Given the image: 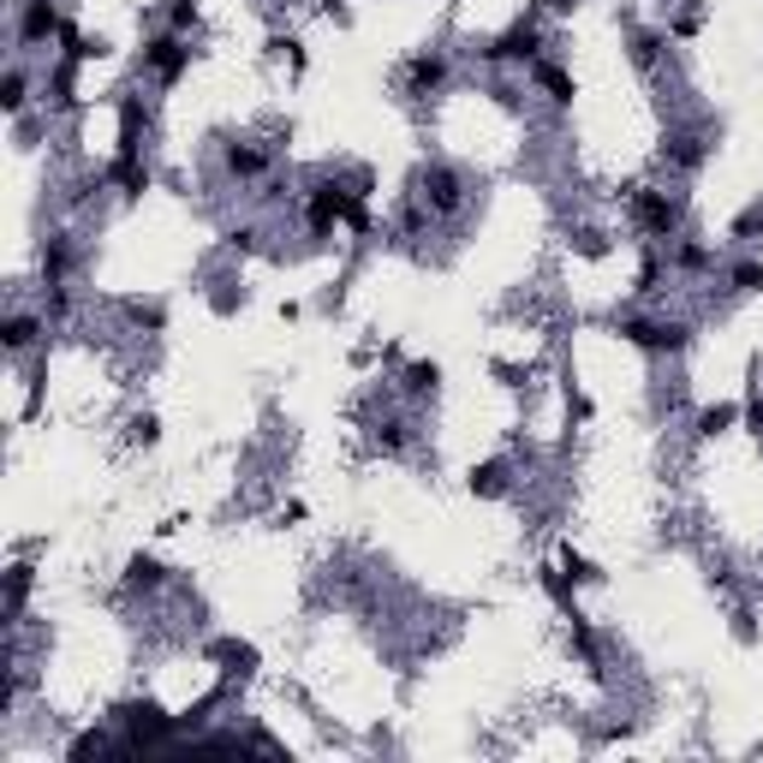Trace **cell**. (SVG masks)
I'll list each match as a JSON object with an SVG mask.
<instances>
[{
    "label": "cell",
    "instance_id": "obj_10",
    "mask_svg": "<svg viewBox=\"0 0 763 763\" xmlns=\"http://www.w3.org/2000/svg\"><path fill=\"white\" fill-rule=\"evenodd\" d=\"M448 55L441 48H424V55H412L405 60V96H436L441 84H448Z\"/></svg>",
    "mask_w": 763,
    "mask_h": 763
},
{
    "label": "cell",
    "instance_id": "obj_9",
    "mask_svg": "<svg viewBox=\"0 0 763 763\" xmlns=\"http://www.w3.org/2000/svg\"><path fill=\"white\" fill-rule=\"evenodd\" d=\"M101 185H113L125 203H137L149 185H156V173H149L144 156H125V149H113V161H108V173H101Z\"/></svg>",
    "mask_w": 763,
    "mask_h": 763
},
{
    "label": "cell",
    "instance_id": "obj_2",
    "mask_svg": "<svg viewBox=\"0 0 763 763\" xmlns=\"http://www.w3.org/2000/svg\"><path fill=\"white\" fill-rule=\"evenodd\" d=\"M632 227H639L651 245H674L680 239V203L668 197V191H656V185H632Z\"/></svg>",
    "mask_w": 763,
    "mask_h": 763
},
{
    "label": "cell",
    "instance_id": "obj_30",
    "mask_svg": "<svg viewBox=\"0 0 763 763\" xmlns=\"http://www.w3.org/2000/svg\"><path fill=\"white\" fill-rule=\"evenodd\" d=\"M728 287H734V292H763V263H758V257H740V263L728 269Z\"/></svg>",
    "mask_w": 763,
    "mask_h": 763
},
{
    "label": "cell",
    "instance_id": "obj_12",
    "mask_svg": "<svg viewBox=\"0 0 763 763\" xmlns=\"http://www.w3.org/2000/svg\"><path fill=\"white\" fill-rule=\"evenodd\" d=\"M144 132H149L144 96H120V137H113V144H120L125 156H144Z\"/></svg>",
    "mask_w": 763,
    "mask_h": 763
},
{
    "label": "cell",
    "instance_id": "obj_24",
    "mask_svg": "<svg viewBox=\"0 0 763 763\" xmlns=\"http://www.w3.org/2000/svg\"><path fill=\"white\" fill-rule=\"evenodd\" d=\"M668 269L704 275V269H710V245H698V239H674V245H668Z\"/></svg>",
    "mask_w": 763,
    "mask_h": 763
},
{
    "label": "cell",
    "instance_id": "obj_26",
    "mask_svg": "<svg viewBox=\"0 0 763 763\" xmlns=\"http://www.w3.org/2000/svg\"><path fill=\"white\" fill-rule=\"evenodd\" d=\"M125 441H132V448H156V441H161V417L156 412H132V417H125Z\"/></svg>",
    "mask_w": 763,
    "mask_h": 763
},
{
    "label": "cell",
    "instance_id": "obj_33",
    "mask_svg": "<svg viewBox=\"0 0 763 763\" xmlns=\"http://www.w3.org/2000/svg\"><path fill=\"white\" fill-rule=\"evenodd\" d=\"M66 311H72V292L66 287H48V299H43V316H48V323H66Z\"/></svg>",
    "mask_w": 763,
    "mask_h": 763
},
{
    "label": "cell",
    "instance_id": "obj_15",
    "mask_svg": "<svg viewBox=\"0 0 763 763\" xmlns=\"http://www.w3.org/2000/svg\"><path fill=\"white\" fill-rule=\"evenodd\" d=\"M221 168L233 173V180H257V173H269V149H257V144H227L221 149Z\"/></svg>",
    "mask_w": 763,
    "mask_h": 763
},
{
    "label": "cell",
    "instance_id": "obj_21",
    "mask_svg": "<svg viewBox=\"0 0 763 763\" xmlns=\"http://www.w3.org/2000/svg\"><path fill=\"white\" fill-rule=\"evenodd\" d=\"M66 269H72V239L66 233H48L43 239V275H48V287L66 281Z\"/></svg>",
    "mask_w": 763,
    "mask_h": 763
},
{
    "label": "cell",
    "instance_id": "obj_40",
    "mask_svg": "<svg viewBox=\"0 0 763 763\" xmlns=\"http://www.w3.org/2000/svg\"><path fill=\"white\" fill-rule=\"evenodd\" d=\"M579 251L584 257H608V239L603 233H579Z\"/></svg>",
    "mask_w": 763,
    "mask_h": 763
},
{
    "label": "cell",
    "instance_id": "obj_37",
    "mask_svg": "<svg viewBox=\"0 0 763 763\" xmlns=\"http://www.w3.org/2000/svg\"><path fill=\"white\" fill-rule=\"evenodd\" d=\"M561 567H567V572H572V579H579V584H591V579H596V567L584 561V555L572 549V543H567V549H561Z\"/></svg>",
    "mask_w": 763,
    "mask_h": 763
},
{
    "label": "cell",
    "instance_id": "obj_25",
    "mask_svg": "<svg viewBox=\"0 0 763 763\" xmlns=\"http://www.w3.org/2000/svg\"><path fill=\"white\" fill-rule=\"evenodd\" d=\"M734 424H740V405H734V400H716V405L698 412V436H728Z\"/></svg>",
    "mask_w": 763,
    "mask_h": 763
},
{
    "label": "cell",
    "instance_id": "obj_28",
    "mask_svg": "<svg viewBox=\"0 0 763 763\" xmlns=\"http://www.w3.org/2000/svg\"><path fill=\"white\" fill-rule=\"evenodd\" d=\"M728 239H740V245H758V239H763V197L752 203V209H740V215H734Z\"/></svg>",
    "mask_w": 763,
    "mask_h": 763
},
{
    "label": "cell",
    "instance_id": "obj_34",
    "mask_svg": "<svg viewBox=\"0 0 763 763\" xmlns=\"http://www.w3.org/2000/svg\"><path fill=\"white\" fill-rule=\"evenodd\" d=\"M168 31H197V0H173V7H168Z\"/></svg>",
    "mask_w": 763,
    "mask_h": 763
},
{
    "label": "cell",
    "instance_id": "obj_11",
    "mask_svg": "<svg viewBox=\"0 0 763 763\" xmlns=\"http://www.w3.org/2000/svg\"><path fill=\"white\" fill-rule=\"evenodd\" d=\"M43 335H48V316L43 311H12L7 323H0V347H7L12 359H24Z\"/></svg>",
    "mask_w": 763,
    "mask_h": 763
},
{
    "label": "cell",
    "instance_id": "obj_5",
    "mask_svg": "<svg viewBox=\"0 0 763 763\" xmlns=\"http://www.w3.org/2000/svg\"><path fill=\"white\" fill-rule=\"evenodd\" d=\"M477 55L489 60V66H507V60H543V24L537 19H513L495 43H483Z\"/></svg>",
    "mask_w": 763,
    "mask_h": 763
},
{
    "label": "cell",
    "instance_id": "obj_23",
    "mask_svg": "<svg viewBox=\"0 0 763 763\" xmlns=\"http://www.w3.org/2000/svg\"><path fill=\"white\" fill-rule=\"evenodd\" d=\"M24 101H31V72L7 66V78H0V108H7L12 120H24Z\"/></svg>",
    "mask_w": 763,
    "mask_h": 763
},
{
    "label": "cell",
    "instance_id": "obj_27",
    "mask_svg": "<svg viewBox=\"0 0 763 763\" xmlns=\"http://www.w3.org/2000/svg\"><path fill=\"white\" fill-rule=\"evenodd\" d=\"M24 603H31V567L19 561V567L7 572V620H19V615H24Z\"/></svg>",
    "mask_w": 763,
    "mask_h": 763
},
{
    "label": "cell",
    "instance_id": "obj_42",
    "mask_svg": "<svg viewBox=\"0 0 763 763\" xmlns=\"http://www.w3.org/2000/svg\"><path fill=\"white\" fill-rule=\"evenodd\" d=\"M537 7H543V12H572L579 0H537Z\"/></svg>",
    "mask_w": 763,
    "mask_h": 763
},
{
    "label": "cell",
    "instance_id": "obj_32",
    "mask_svg": "<svg viewBox=\"0 0 763 763\" xmlns=\"http://www.w3.org/2000/svg\"><path fill=\"white\" fill-rule=\"evenodd\" d=\"M108 746H113L108 734H101V728H90V734H78V740L66 746V758H96V752H108Z\"/></svg>",
    "mask_w": 763,
    "mask_h": 763
},
{
    "label": "cell",
    "instance_id": "obj_17",
    "mask_svg": "<svg viewBox=\"0 0 763 763\" xmlns=\"http://www.w3.org/2000/svg\"><path fill=\"white\" fill-rule=\"evenodd\" d=\"M120 584H125V591H161V584H168V567H161L156 555L137 549L132 561H125V579Z\"/></svg>",
    "mask_w": 763,
    "mask_h": 763
},
{
    "label": "cell",
    "instance_id": "obj_39",
    "mask_svg": "<svg viewBox=\"0 0 763 763\" xmlns=\"http://www.w3.org/2000/svg\"><path fill=\"white\" fill-rule=\"evenodd\" d=\"M591 412H596V405H591V393H579V388H572V393H567V417H572V424H584Z\"/></svg>",
    "mask_w": 763,
    "mask_h": 763
},
{
    "label": "cell",
    "instance_id": "obj_22",
    "mask_svg": "<svg viewBox=\"0 0 763 763\" xmlns=\"http://www.w3.org/2000/svg\"><path fill=\"white\" fill-rule=\"evenodd\" d=\"M55 108L78 113V60H72V55L55 60Z\"/></svg>",
    "mask_w": 763,
    "mask_h": 763
},
{
    "label": "cell",
    "instance_id": "obj_35",
    "mask_svg": "<svg viewBox=\"0 0 763 763\" xmlns=\"http://www.w3.org/2000/svg\"><path fill=\"white\" fill-rule=\"evenodd\" d=\"M125 316H132L137 328H168V311H161V304H125Z\"/></svg>",
    "mask_w": 763,
    "mask_h": 763
},
{
    "label": "cell",
    "instance_id": "obj_41",
    "mask_svg": "<svg viewBox=\"0 0 763 763\" xmlns=\"http://www.w3.org/2000/svg\"><path fill=\"white\" fill-rule=\"evenodd\" d=\"M674 36H680V43H686V36H698V12H680V19H674Z\"/></svg>",
    "mask_w": 763,
    "mask_h": 763
},
{
    "label": "cell",
    "instance_id": "obj_20",
    "mask_svg": "<svg viewBox=\"0 0 763 763\" xmlns=\"http://www.w3.org/2000/svg\"><path fill=\"white\" fill-rule=\"evenodd\" d=\"M632 66H639V72H656V66H663V48H668V36L663 31H632Z\"/></svg>",
    "mask_w": 763,
    "mask_h": 763
},
{
    "label": "cell",
    "instance_id": "obj_6",
    "mask_svg": "<svg viewBox=\"0 0 763 763\" xmlns=\"http://www.w3.org/2000/svg\"><path fill=\"white\" fill-rule=\"evenodd\" d=\"M144 72L156 84H180L185 72H191V48L180 43V31H161V36H149L144 43Z\"/></svg>",
    "mask_w": 763,
    "mask_h": 763
},
{
    "label": "cell",
    "instance_id": "obj_16",
    "mask_svg": "<svg viewBox=\"0 0 763 763\" xmlns=\"http://www.w3.org/2000/svg\"><path fill=\"white\" fill-rule=\"evenodd\" d=\"M436 388H441V364L436 359H417V364H405V371H400V393H405V400H436Z\"/></svg>",
    "mask_w": 763,
    "mask_h": 763
},
{
    "label": "cell",
    "instance_id": "obj_38",
    "mask_svg": "<svg viewBox=\"0 0 763 763\" xmlns=\"http://www.w3.org/2000/svg\"><path fill=\"white\" fill-rule=\"evenodd\" d=\"M269 48H275V55H281V60H287V66H292V72H304V48H299V43H292V36H275V43H269Z\"/></svg>",
    "mask_w": 763,
    "mask_h": 763
},
{
    "label": "cell",
    "instance_id": "obj_1",
    "mask_svg": "<svg viewBox=\"0 0 763 763\" xmlns=\"http://www.w3.org/2000/svg\"><path fill=\"white\" fill-rule=\"evenodd\" d=\"M113 722L125 728V752H144V746H161V740H173V728L180 722L173 716H161V704L156 698H125V704H113Z\"/></svg>",
    "mask_w": 763,
    "mask_h": 763
},
{
    "label": "cell",
    "instance_id": "obj_7",
    "mask_svg": "<svg viewBox=\"0 0 763 763\" xmlns=\"http://www.w3.org/2000/svg\"><path fill=\"white\" fill-rule=\"evenodd\" d=\"M60 31H66V12H60V0H24V7H19V43H24V48L60 43Z\"/></svg>",
    "mask_w": 763,
    "mask_h": 763
},
{
    "label": "cell",
    "instance_id": "obj_36",
    "mask_svg": "<svg viewBox=\"0 0 763 763\" xmlns=\"http://www.w3.org/2000/svg\"><path fill=\"white\" fill-rule=\"evenodd\" d=\"M746 429L763 436V382H752V393H746Z\"/></svg>",
    "mask_w": 763,
    "mask_h": 763
},
{
    "label": "cell",
    "instance_id": "obj_13",
    "mask_svg": "<svg viewBox=\"0 0 763 763\" xmlns=\"http://www.w3.org/2000/svg\"><path fill=\"white\" fill-rule=\"evenodd\" d=\"M531 78H537V90L555 101V108H572V96H579V84H572V72L561 60H531Z\"/></svg>",
    "mask_w": 763,
    "mask_h": 763
},
{
    "label": "cell",
    "instance_id": "obj_31",
    "mask_svg": "<svg viewBox=\"0 0 763 763\" xmlns=\"http://www.w3.org/2000/svg\"><path fill=\"white\" fill-rule=\"evenodd\" d=\"M405 441H412V424H400V417H388V424H376V448L400 453Z\"/></svg>",
    "mask_w": 763,
    "mask_h": 763
},
{
    "label": "cell",
    "instance_id": "obj_8",
    "mask_svg": "<svg viewBox=\"0 0 763 763\" xmlns=\"http://www.w3.org/2000/svg\"><path fill=\"white\" fill-rule=\"evenodd\" d=\"M417 197H424V209L453 215V209H460V197H465V185H460V173H453L448 161H429V168L417 173Z\"/></svg>",
    "mask_w": 763,
    "mask_h": 763
},
{
    "label": "cell",
    "instance_id": "obj_14",
    "mask_svg": "<svg viewBox=\"0 0 763 763\" xmlns=\"http://www.w3.org/2000/svg\"><path fill=\"white\" fill-rule=\"evenodd\" d=\"M704 156H710V137L704 132H674L663 144V161H668V168H680V173H692Z\"/></svg>",
    "mask_w": 763,
    "mask_h": 763
},
{
    "label": "cell",
    "instance_id": "obj_29",
    "mask_svg": "<svg viewBox=\"0 0 763 763\" xmlns=\"http://www.w3.org/2000/svg\"><path fill=\"white\" fill-rule=\"evenodd\" d=\"M663 269H668V251H644V263H639V287H632V292H656V287H663Z\"/></svg>",
    "mask_w": 763,
    "mask_h": 763
},
{
    "label": "cell",
    "instance_id": "obj_19",
    "mask_svg": "<svg viewBox=\"0 0 763 763\" xmlns=\"http://www.w3.org/2000/svg\"><path fill=\"white\" fill-rule=\"evenodd\" d=\"M537 584H543V596H549V603L561 608V615H579V608H572V591H579V579H572L567 567H543V572H537Z\"/></svg>",
    "mask_w": 763,
    "mask_h": 763
},
{
    "label": "cell",
    "instance_id": "obj_3",
    "mask_svg": "<svg viewBox=\"0 0 763 763\" xmlns=\"http://www.w3.org/2000/svg\"><path fill=\"white\" fill-rule=\"evenodd\" d=\"M615 335L627 340V347H639V352H668V359L692 347V328L686 323H656V316H620Z\"/></svg>",
    "mask_w": 763,
    "mask_h": 763
},
{
    "label": "cell",
    "instance_id": "obj_4",
    "mask_svg": "<svg viewBox=\"0 0 763 763\" xmlns=\"http://www.w3.org/2000/svg\"><path fill=\"white\" fill-rule=\"evenodd\" d=\"M364 191H347L340 180H323V185H311V197H304V227H311L316 239H328L340 221L352 215V203H359Z\"/></svg>",
    "mask_w": 763,
    "mask_h": 763
},
{
    "label": "cell",
    "instance_id": "obj_18",
    "mask_svg": "<svg viewBox=\"0 0 763 763\" xmlns=\"http://www.w3.org/2000/svg\"><path fill=\"white\" fill-rule=\"evenodd\" d=\"M472 495H483V501H495V495H507V483H513V465L507 460H483V465H472Z\"/></svg>",
    "mask_w": 763,
    "mask_h": 763
}]
</instances>
